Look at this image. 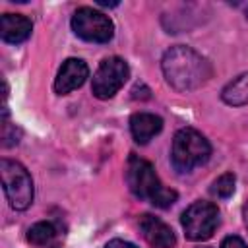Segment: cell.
<instances>
[{
	"mask_svg": "<svg viewBox=\"0 0 248 248\" xmlns=\"http://www.w3.org/2000/svg\"><path fill=\"white\" fill-rule=\"evenodd\" d=\"M105 248H138V246L132 244V242H126V240H122V238H112V240H108V242L105 244Z\"/></svg>",
	"mask_w": 248,
	"mask_h": 248,
	"instance_id": "17",
	"label": "cell"
},
{
	"mask_svg": "<svg viewBox=\"0 0 248 248\" xmlns=\"http://www.w3.org/2000/svg\"><path fill=\"white\" fill-rule=\"evenodd\" d=\"M31 29H33V25L25 16L4 14L0 17V37L4 43H10V45L23 43L31 35Z\"/></svg>",
	"mask_w": 248,
	"mask_h": 248,
	"instance_id": "11",
	"label": "cell"
},
{
	"mask_svg": "<svg viewBox=\"0 0 248 248\" xmlns=\"http://www.w3.org/2000/svg\"><path fill=\"white\" fill-rule=\"evenodd\" d=\"M186 238L194 242H203L213 236L219 227V209L211 202H194L182 211L180 217Z\"/></svg>",
	"mask_w": 248,
	"mask_h": 248,
	"instance_id": "5",
	"label": "cell"
},
{
	"mask_svg": "<svg viewBox=\"0 0 248 248\" xmlns=\"http://www.w3.org/2000/svg\"><path fill=\"white\" fill-rule=\"evenodd\" d=\"M126 182H128V188L130 192L140 198V200H145L149 202L151 205L155 207H161V209H167L170 207L178 194L170 188H165L163 182L159 180L153 165L138 155H130L128 159V167H126Z\"/></svg>",
	"mask_w": 248,
	"mask_h": 248,
	"instance_id": "2",
	"label": "cell"
},
{
	"mask_svg": "<svg viewBox=\"0 0 248 248\" xmlns=\"http://www.w3.org/2000/svg\"><path fill=\"white\" fill-rule=\"evenodd\" d=\"M221 248H248V246H246V242H244L240 236L231 234V236H225V238H223Z\"/></svg>",
	"mask_w": 248,
	"mask_h": 248,
	"instance_id": "16",
	"label": "cell"
},
{
	"mask_svg": "<svg viewBox=\"0 0 248 248\" xmlns=\"http://www.w3.org/2000/svg\"><path fill=\"white\" fill-rule=\"evenodd\" d=\"M140 231L141 236L155 248H174L176 244V236L172 229L149 213H143L140 217Z\"/></svg>",
	"mask_w": 248,
	"mask_h": 248,
	"instance_id": "9",
	"label": "cell"
},
{
	"mask_svg": "<svg viewBox=\"0 0 248 248\" xmlns=\"http://www.w3.org/2000/svg\"><path fill=\"white\" fill-rule=\"evenodd\" d=\"M89 76V68L81 58H68L62 62L56 79H54V91L58 95H68L70 91L81 87Z\"/></svg>",
	"mask_w": 248,
	"mask_h": 248,
	"instance_id": "8",
	"label": "cell"
},
{
	"mask_svg": "<svg viewBox=\"0 0 248 248\" xmlns=\"http://www.w3.org/2000/svg\"><path fill=\"white\" fill-rule=\"evenodd\" d=\"M211 155L209 141L194 128H182L174 134L170 163L178 172H190L192 169L207 163Z\"/></svg>",
	"mask_w": 248,
	"mask_h": 248,
	"instance_id": "3",
	"label": "cell"
},
{
	"mask_svg": "<svg viewBox=\"0 0 248 248\" xmlns=\"http://www.w3.org/2000/svg\"><path fill=\"white\" fill-rule=\"evenodd\" d=\"M0 176H2V188L10 202V205L16 211H23L33 202V180L25 167L12 159L0 161Z\"/></svg>",
	"mask_w": 248,
	"mask_h": 248,
	"instance_id": "4",
	"label": "cell"
},
{
	"mask_svg": "<svg viewBox=\"0 0 248 248\" xmlns=\"http://www.w3.org/2000/svg\"><path fill=\"white\" fill-rule=\"evenodd\" d=\"M19 138H21V130L16 124L8 122V118H2V145L12 147L19 143Z\"/></svg>",
	"mask_w": 248,
	"mask_h": 248,
	"instance_id": "15",
	"label": "cell"
},
{
	"mask_svg": "<svg viewBox=\"0 0 248 248\" xmlns=\"http://www.w3.org/2000/svg\"><path fill=\"white\" fill-rule=\"evenodd\" d=\"M167 83L176 91H194L211 78V64L194 48L176 45L170 46L161 60Z\"/></svg>",
	"mask_w": 248,
	"mask_h": 248,
	"instance_id": "1",
	"label": "cell"
},
{
	"mask_svg": "<svg viewBox=\"0 0 248 248\" xmlns=\"http://www.w3.org/2000/svg\"><path fill=\"white\" fill-rule=\"evenodd\" d=\"M242 217H244V225H246V229H248V202H246L244 207H242Z\"/></svg>",
	"mask_w": 248,
	"mask_h": 248,
	"instance_id": "18",
	"label": "cell"
},
{
	"mask_svg": "<svg viewBox=\"0 0 248 248\" xmlns=\"http://www.w3.org/2000/svg\"><path fill=\"white\" fill-rule=\"evenodd\" d=\"M221 99L227 105H231V107H244V105H248V72L240 74L238 78L229 81L223 87V91H221Z\"/></svg>",
	"mask_w": 248,
	"mask_h": 248,
	"instance_id": "12",
	"label": "cell"
},
{
	"mask_svg": "<svg viewBox=\"0 0 248 248\" xmlns=\"http://www.w3.org/2000/svg\"><path fill=\"white\" fill-rule=\"evenodd\" d=\"M58 231L50 221H39L27 231V240L35 246H46L56 238Z\"/></svg>",
	"mask_w": 248,
	"mask_h": 248,
	"instance_id": "13",
	"label": "cell"
},
{
	"mask_svg": "<svg viewBox=\"0 0 248 248\" xmlns=\"http://www.w3.org/2000/svg\"><path fill=\"white\" fill-rule=\"evenodd\" d=\"M234 182H236L234 174H232V172H225V174H221L217 180H213L209 192H211L215 198H229V196H232V192H234Z\"/></svg>",
	"mask_w": 248,
	"mask_h": 248,
	"instance_id": "14",
	"label": "cell"
},
{
	"mask_svg": "<svg viewBox=\"0 0 248 248\" xmlns=\"http://www.w3.org/2000/svg\"><path fill=\"white\" fill-rule=\"evenodd\" d=\"M163 130V118L151 112H136L130 118V132L136 140V143L145 145L149 140H153Z\"/></svg>",
	"mask_w": 248,
	"mask_h": 248,
	"instance_id": "10",
	"label": "cell"
},
{
	"mask_svg": "<svg viewBox=\"0 0 248 248\" xmlns=\"http://www.w3.org/2000/svg\"><path fill=\"white\" fill-rule=\"evenodd\" d=\"M130 76V68L126 64V60H122L120 56H110L105 58L97 72L93 74V81H91V91L97 99H110L114 97V93H118V89L124 85V81Z\"/></svg>",
	"mask_w": 248,
	"mask_h": 248,
	"instance_id": "7",
	"label": "cell"
},
{
	"mask_svg": "<svg viewBox=\"0 0 248 248\" xmlns=\"http://www.w3.org/2000/svg\"><path fill=\"white\" fill-rule=\"evenodd\" d=\"M74 33L87 43H108L114 35V25L108 16L93 8H78L72 16Z\"/></svg>",
	"mask_w": 248,
	"mask_h": 248,
	"instance_id": "6",
	"label": "cell"
}]
</instances>
